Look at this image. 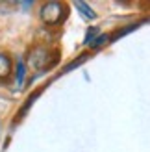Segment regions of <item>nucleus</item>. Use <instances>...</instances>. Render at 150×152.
<instances>
[{
  "mask_svg": "<svg viewBox=\"0 0 150 152\" xmlns=\"http://www.w3.org/2000/svg\"><path fill=\"white\" fill-rule=\"evenodd\" d=\"M26 61H28V67L32 71L41 72V71L50 69V67L58 61V54L52 52L48 47H41L39 45V47H33L32 50H30Z\"/></svg>",
  "mask_w": 150,
  "mask_h": 152,
  "instance_id": "f257e3e1",
  "label": "nucleus"
},
{
  "mask_svg": "<svg viewBox=\"0 0 150 152\" xmlns=\"http://www.w3.org/2000/svg\"><path fill=\"white\" fill-rule=\"evenodd\" d=\"M39 19L47 26H59L67 19V6L61 2H44L39 7Z\"/></svg>",
  "mask_w": 150,
  "mask_h": 152,
  "instance_id": "f03ea898",
  "label": "nucleus"
},
{
  "mask_svg": "<svg viewBox=\"0 0 150 152\" xmlns=\"http://www.w3.org/2000/svg\"><path fill=\"white\" fill-rule=\"evenodd\" d=\"M13 72V61H11V58L4 54V52H0V80H6V78H9Z\"/></svg>",
  "mask_w": 150,
  "mask_h": 152,
  "instance_id": "7ed1b4c3",
  "label": "nucleus"
},
{
  "mask_svg": "<svg viewBox=\"0 0 150 152\" xmlns=\"http://www.w3.org/2000/svg\"><path fill=\"white\" fill-rule=\"evenodd\" d=\"M74 6H76V10H80V11H82V15H84L85 19H89V20L96 19V13L91 10V6H89V4H85V2H76Z\"/></svg>",
  "mask_w": 150,
  "mask_h": 152,
  "instance_id": "20e7f679",
  "label": "nucleus"
},
{
  "mask_svg": "<svg viewBox=\"0 0 150 152\" xmlns=\"http://www.w3.org/2000/svg\"><path fill=\"white\" fill-rule=\"evenodd\" d=\"M108 39H109L108 35H102V37H98V39H96V41H93V43H91V47H93V48H98L100 45H104V43H106Z\"/></svg>",
  "mask_w": 150,
  "mask_h": 152,
  "instance_id": "39448f33",
  "label": "nucleus"
},
{
  "mask_svg": "<svg viewBox=\"0 0 150 152\" xmlns=\"http://www.w3.org/2000/svg\"><path fill=\"white\" fill-rule=\"evenodd\" d=\"M17 72H19V74H17V80H19V83H20L22 78H24V65H22L20 61L17 63Z\"/></svg>",
  "mask_w": 150,
  "mask_h": 152,
  "instance_id": "423d86ee",
  "label": "nucleus"
},
{
  "mask_svg": "<svg viewBox=\"0 0 150 152\" xmlns=\"http://www.w3.org/2000/svg\"><path fill=\"white\" fill-rule=\"evenodd\" d=\"M96 34H98V30H96V28H91V30H89V34H87V37H85V43H91L93 35H96Z\"/></svg>",
  "mask_w": 150,
  "mask_h": 152,
  "instance_id": "0eeeda50",
  "label": "nucleus"
}]
</instances>
